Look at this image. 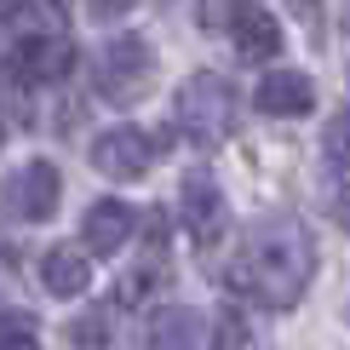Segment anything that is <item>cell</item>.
I'll use <instances>...</instances> for the list:
<instances>
[{"label": "cell", "mask_w": 350, "mask_h": 350, "mask_svg": "<svg viewBox=\"0 0 350 350\" xmlns=\"http://www.w3.org/2000/svg\"><path fill=\"white\" fill-rule=\"evenodd\" d=\"M316 270V241L299 218H258L236 247V265H230V287L241 299L265 304V310H293L310 287Z\"/></svg>", "instance_id": "6da1fadb"}, {"label": "cell", "mask_w": 350, "mask_h": 350, "mask_svg": "<svg viewBox=\"0 0 350 350\" xmlns=\"http://www.w3.org/2000/svg\"><path fill=\"white\" fill-rule=\"evenodd\" d=\"M172 121H178V133L196 150H218V144L236 133V86L224 75H213V69L189 75L178 86V98H172Z\"/></svg>", "instance_id": "7a4b0ae2"}, {"label": "cell", "mask_w": 350, "mask_h": 350, "mask_svg": "<svg viewBox=\"0 0 350 350\" xmlns=\"http://www.w3.org/2000/svg\"><path fill=\"white\" fill-rule=\"evenodd\" d=\"M155 81V52L144 35H115L92 64V86L104 104H138Z\"/></svg>", "instance_id": "3957f363"}, {"label": "cell", "mask_w": 350, "mask_h": 350, "mask_svg": "<svg viewBox=\"0 0 350 350\" xmlns=\"http://www.w3.org/2000/svg\"><path fill=\"white\" fill-rule=\"evenodd\" d=\"M201 18L224 23L230 46H236V57H247V64H270V57L282 52V23H275L258 0H207Z\"/></svg>", "instance_id": "277c9868"}, {"label": "cell", "mask_w": 350, "mask_h": 350, "mask_svg": "<svg viewBox=\"0 0 350 350\" xmlns=\"http://www.w3.org/2000/svg\"><path fill=\"white\" fill-rule=\"evenodd\" d=\"M167 144L155 133H144V126H109V133H98L92 144V167L104 172V178H144L155 161H161Z\"/></svg>", "instance_id": "5b68a950"}, {"label": "cell", "mask_w": 350, "mask_h": 350, "mask_svg": "<svg viewBox=\"0 0 350 350\" xmlns=\"http://www.w3.org/2000/svg\"><path fill=\"white\" fill-rule=\"evenodd\" d=\"M57 201H64V178H57L52 161H29L6 178V213L18 218V224H40V218L57 213Z\"/></svg>", "instance_id": "8992f818"}, {"label": "cell", "mask_w": 350, "mask_h": 350, "mask_svg": "<svg viewBox=\"0 0 350 350\" xmlns=\"http://www.w3.org/2000/svg\"><path fill=\"white\" fill-rule=\"evenodd\" d=\"M75 69V46L64 35H35V40H18L6 57V75L18 86H52Z\"/></svg>", "instance_id": "52a82bcc"}, {"label": "cell", "mask_w": 350, "mask_h": 350, "mask_svg": "<svg viewBox=\"0 0 350 350\" xmlns=\"http://www.w3.org/2000/svg\"><path fill=\"white\" fill-rule=\"evenodd\" d=\"M178 213H184V230L196 247H213L230 224V207H224V189L213 184V172H189L184 189H178Z\"/></svg>", "instance_id": "ba28073f"}, {"label": "cell", "mask_w": 350, "mask_h": 350, "mask_svg": "<svg viewBox=\"0 0 350 350\" xmlns=\"http://www.w3.org/2000/svg\"><path fill=\"white\" fill-rule=\"evenodd\" d=\"M253 104H258V115H270V121H299V115L316 109V86H310L304 69H270V75L258 81Z\"/></svg>", "instance_id": "9c48e42d"}, {"label": "cell", "mask_w": 350, "mask_h": 350, "mask_svg": "<svg viewBox=\"0 0 350 350\" xmlns=\"http://www.w3.org/2000/svg\"><path fill=\"white\" fill-rule=\"evenodd\" d=\"M126 236H133V207L126 201H92L81 218V241H86V253H98V258H109V253H121Z\"/></svg>", "instance_id": "30bf717a"}, {"label": "cell", "mask_w": 350, "mask_h": 350, "mask_svg": "<svg viewBox=\"0 0 350 350\" xmlns=\"http://www.w3.org/2000/svg\"><path fill=\"white\" fill-rule=\"evenodd\" d=\"M150 350H213V322L201 310L172 304L150 322Z\"/></svg>", "instance_id": "8fae6325"}, {"label": "cell", "mask_w": 350, "mask_h": 350, "mask_svg": "<svg viewBox=\"0 0 350 350\" xmlns=\"http://www.w3.org/2000/svg\"><path fill=\"white\" fill-rule=\"evenodd\" d=\"M40 287L52 299H81L92 287V270H86V247H52L40 253Z\"/></svg>", "instance_id": "7c38bea8"}, {"label": "cell", "mask_w": 350, "mask_h": 350, "mask_svg": "<svg viewBox=\"0 0 350 350\" xmlns=\"http://www.w3.org/2000/svg\"><path fill=\"white\" fill-rule=\"evenodd\" d=\"M0 350H40V327L23 310H0Z\"/></svg>", "instance_id": "4fadbf2b"}, {"label": "cell", "mask_w": 350, "mask_h": 350, "mask_svg": "<svg viewBox=\"0 0 350 350\" xmlns=\"http://www.w3.org/2000/svg\"><path fill=\"white\" fill-rule=\"evenodd\" d=\"M322 155H327V167L350 172V109H339V115L327 121V133H322Z\"/></svg>", "instance_id": "5bb4252c"}, {"label": "cell", "mask_w": 350, "mask_h": 350, "mask_svg": "<svg viewBox=\"0 0 350 350\" xmlns=\"http://www.w3.org/2000/svg\"><path fill=\"white\" fill-rule=\"evenodd\" d=\"M69 345H75V350H104L109 345V316L104 310L75 316V322H69Z\"/></svg>", "instance_id": "9a60e30c"}, {"label": "cell", "mask_w": 350, "mask_h": 350, "mask_svg": "<svg viewBox=\"0 0 350 350\" xmlns=\"http://www.w3.org/2000/svg\"><path fill=\"white\" fill-rule=\"evenodd\" d=\"M126 6H133V0H92L98 18H115V12H126Z\"/></svg>", "instance_id": "2e32d148"}, {"label": "cell", "mask_w": 350, "mask_h": 350, "mask_svg": "<svg viewBox=\"0 0 350 350\" xmlns=\"http://www.w3.org/2000/svg\"><path fill=\"white\" fill-rule=\"evenodd\" d=\"M12 12H18V0H0V29L12 23Z\"/></svg>", "instance_id": "e0dca14e"}, {"label": "cell", "mask_w": 350, "mask_h": 350, "mask_svg": "<svg viewBox=\"0 0 350 350\" xmlns=\"http://www.w3.org/2000/svg\"><path fill=\"white\" fill-rule=\"evenodd\" d=\"M339 23H345V35H350V6H345V18H339Z\"/></svg>", "instance_id": "ac0fdd59"}, {"label": "cell", "mask_w": 350, "mask_h": 350, "mask_svg": "<svg viewBox=\"0 0 350 350\" xmlns=\"http://www.w3.org/2000/svg\"><path fill=\"white\" fill-rule=\"evenodd\" d=\"M345 230H350V201H345Z\"/></svg>", "instance_id": "d6986e66"}, {"label": "cell", "mask_w": 350, "mask_h": 350, "mask_svg": "<svg viewBox=\"0 0 350 350\" xmlns=\"http://www.w3.org/2000/svg\"><path fill=\"white\" fill-rule=\"evenodd\" d=\"M0 138H6V133H0Z\"/></svg>", "instance_id": "ffe728a7"}]
</instances>
